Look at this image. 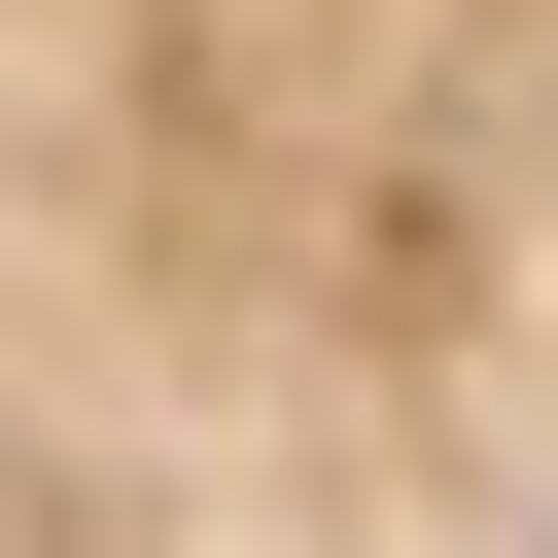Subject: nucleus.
<instances>
[{
    "instance_id": "1",
    "label": "nucleus",
    "mask_w": 558,
    "mask_h": 558,
    "mask_svg": "<svg viewBox=\"0 0 558 558\" xmlns=\"http://www.w3.org/2000/svg\"><path fill=\"white\" fill-rule=\"evenodd\" d=\"M0 558H558V0H0Z\"/></svg>"
}]
</instances>
